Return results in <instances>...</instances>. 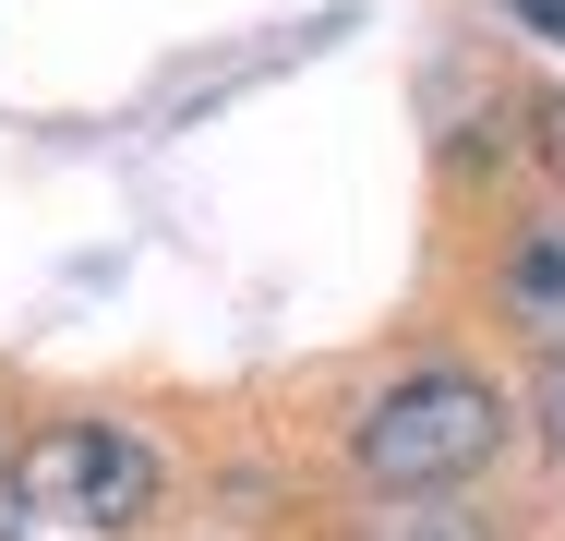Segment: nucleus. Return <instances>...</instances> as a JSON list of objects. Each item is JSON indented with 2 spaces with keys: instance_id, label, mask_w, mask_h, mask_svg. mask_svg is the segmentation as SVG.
<instances>
[{
  "instance_id": "nucleus-1",
  "label": "nucleus",
  "mask_w": 565,
  "mask_h": 541,
  "mask_svg": "<svg viewBox=\"0 0 565 541\" xmlns=\"http://www.w3.org/2000/svg\"><path fill=\"white\" fill-rule=\"evenodd\" d=\"M493 445H505V397H493L481 373H457V361L397 373V385L361 410V433H349L361 481H385V494H446L469 469H493Z\"/></svg>"
},
{
  "instance_id": "nucleus-2",
  "label": "nucleus",
  "mask_w": 565,
  "mask_h": 541,
  "mask_svg": "<svg viewBox=\"0 0 565 541\" xmlns=\"http://www.w3.org/2000/svg\"><path fill=\"white\" fill-rule=\"evenodd\" d=\"M157 506V445L120 422H49L12 457V530H61V541H120Z\"/></svg>"
},
{
  "instance_id": "nucleus-3",
  "label": "nucleus",
  "mask_w": 565,
  "mask_h": 541,
  "mask_svg": "<svg viewBox=\"0 0 565 541\" xmlns=\"http://www.w3.org/2000/svg\"><path fill=\"white\" fill-rule=\"evenodd\" d=\"M505 314L530 337H554V361H565V216H530L505 241Z\"/></svg>"
},
{
  "instance_id": "nucleus-4",
  "label": "nucleus",
  "mask_w": 565,
  "mask_h": 541,
  "mask_svg": "<svg viewBox=\"0 0 565 541\" xmlns=\"http://www.w3.org/2000/svg\"><path fill=\"white\" fill-rule=\"evenodd\" d=\"M530 120H542V157H554V169H565V97H542V108H530Z\"/></svg>"
},
{
  "instance_id": "nucleus-5",
  "label": "nucleus",
  "mask_w": 565,
  "mask_h": 541,
  "mask_svg": "<svg viewBox=\"0 0 565 541\" xmlns=\"http://www.w3.org/2000/svg\"><path fill=\"white\" fill-rule=\"evenodd\" d=\"M505 12H530L542 36H565V0H505Z\"/></svg>"
},
{
  "instance_id": "nucleus-6",
  "label": "nucleus",
  "mask_w": 565,
  "mask_h": 541,
  "mask_svg": "<svg viewBox=\"0 0 565 541\" xmlns=\"http://www.w3.org/2000/svg\"><path fill=\"white\" fill-rule=\"evenodd\" d=\"M554 433H565V361H554Z\"/></svg>"
}]
</instances>
